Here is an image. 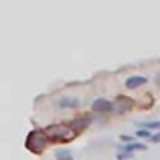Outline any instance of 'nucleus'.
<instances>
[{
    "label": "nucleus",
    "instance_id": "nucleus-1",
    "mask_svg": "<svg viewBox=\"0 0 160 160\" xmlns=\"http://www.w3.org/2000/svg\"><path fill=\"white\" fill-rule=\"evenodd\" d=\"M45 134L53 141H68V139H72L75 136L73 128L68 126V124H51V126L45 128Z\"/></svg>",
    "mask_w": 160,
    "mask_h": 160
},
{
    "label": "nucleus",
    "instance_id": "nucleus-2",
    "mask_svg": "<svg viewBox=\"0 0 160 160\" xmlns=\"http://www.w3.org/2000/svg\"><path fill=\"white\" fill-rule=\"evenodd\" d=\"M49 138L45 134V130H32L28 136H27V141H25V147L32 152H42L43 147L47 145Z\"/></svg>",
    "mask_w": 160,
    "mask_h": 160
},
{
    "label": "nucleus",
    "instance_id": "nucleus-3",
    "mask_svg": "<svg viewBox=\"0 0 160 160\" xmlns=\"http://www.w3.org/2000/svg\"><path fill=\"white\" fill-rule=\"evenodd\" d=\"M92 111H96V113H109V111H113V104L109 100H106V98H98V100L92 102Z\"/></svg>",
    "mask_w": 160,
    "mask_h": 160
},
{
    "label": "nucleus",
    "instance_id": "nucleus-4",
    "mask_svg": "<svg viewBox=\"0 0 160 160\" xmlns=\"http://www.w3.org/2000/svg\"><path fill=\"white\" fill-rule=\"evenodd\" d=\"M147 83V77H143V75H132V77H128L126 79V89H138V87H141V85H145Z\"/></svg>",
    "mask_w": 160,
    "mask_h": 160
},
{
    "label": "nucleus",
    "instance_id": "nucleus-5",
    "mask_svg": "<svg viewBox=\"0 0 160 160\" xmlns=\"http://www.w3.org/2000/svg\"><path fill=\"white\" fill-rule=\"evenodd\" d=\"M122 151H124L126 154H132L134 151H147V145H145V143H138V141H134V143H130V145H124Z\"/></svg>",
    "mask_w": 160,
    "mask_h": 160
},
{
    "label": "nucleus",
    "instance_id": "nucleus-6",
    "mask_svg": "<svg viewBox=\"0 0 160 160\" xmlns=\"http://www.w3.org/2000/svg\"><path fill=\"white\" fill-rule=\"evenodd\" d=\"M117 104H121V106H122L121 113H124V111H128V109L134 106V100H130V98H126V96H119V98H117Z\"/></svg>",
    "mask_w": 160,
    "mask_h": 160
},
{
    "label": "nucleus",
    "instance_id": "nucleus-7",
    "mask_svg": "<svg viewBox=\"0 0 160 160\" xmlns=\"http://www.w3.org/2000/svg\"><path fill=\"white\" fill-rule=\"evenodd\" d=\"M55 158L57 160H73V156H72V152L68 149H57L55 151Z\"/></svg>",
    "mask_w": 160,
    "mask_h": 160
},
{
    "label": "nucleus",
    "instance_id": "nucleus-8",
    "mask_svg": "<svg viewBox=\"0 0 160 160\" xmlns=\"http://www.w3.org/2000/svg\"><path fill=\"white\" fill-rule=\"evenodd\" d=\"M58 106L60 108H75V106H79V100L77 98H60Z\"/></svg>",
    "mask_w": 160,
    "mask_h": 160
},
{
    "label": "nucleus",
    "instance_id": "nucleus-9",
    "mask_svg": "<svg viewBox=\"0 0 160 160\" xmlns=\"http://www.w3.org/2000/svg\"><path fill=\"white\" fill-rule=\"evenodd\" d=\"M87 124H89V121L87 119H77V122H72L70 126L73 128V132L77 134L79 130H83V128H87Z\"/></svg>",
    "mask_w": 160,
    "mask_h": 160
},
{
    "label": "nucleus",
    "instance_id": "nucleus-10",
    "mask_svg": "<svg viewBox=\"0 0 160 160\" xmlns=\"http://www.w3.org/2000/svg\"><path fill=\"white\" fill-rule=\"evenodd\" d=\"M141 128H145V130H156V128H160V121H151V122H143V124H141Z\"/></svg>",
    "mask_w": 160,
    "mask_h": 160
},
{
    "label": "nucleus",
    "instance_id": "nucleus-11",
    "mask_svg": "<svg viewBox=\"0 0 160 160\" xmlns=\"http://www.w3.org/2000/svg\"><path fill=\"white\" fill-rule=\"evenodd\" d=\"M136 136H139V138H149V139L152 138V134H151L149 130H145V128H139V130L136 132Z\"/></svg>",
    "mask_w": 160,
    "mask_h": 160
},
{
    "label": "nucleus",
    "instance_id": "nucleus-12",
    "mask_svg": "<svg viewBox=\"0 0 160 160\" xmlns=\"http://www.w3.org/2000/svg\"><path fill=\"white\" fill-rule=\"evenodd\" d=\"M121 141H124L126 145H130V143H134V141H132V136H126V134H122V136H121Z\"/></svg>",
    "mask_w": 160,
    "mask_h": 160
},
{
    "label": "nucleus",
    "instance_id": "nucleus-13",
    "mask_svg": "<svg viewBox=\"0 0 160 160\" xmlns=\"http://www.w3.org/2000/svg\"><path fill=\"white\" fill-rule=\"evenodd\" d=\"M126 158H130V154H126V152H119L117 154V160H126Z\"/></svg>",
    "mask_w": 160,
    "mask_h": 160
},
{
    "label": "nucleus",
    "instance_id": "nucleus-14",
    "mask_svg": "<svg viewBox=\"0 0 160 160\" xmlns=\"http://www.w3.org/2000/svg\"><path fill=\"white\" fill-rule=\"evenodd\" d=\"M151 141H160V132H158V134H154V136L151 138Z\"/></svg>",
    "mask_w": 160,
    "mask_h": 160
}]
</instances>
